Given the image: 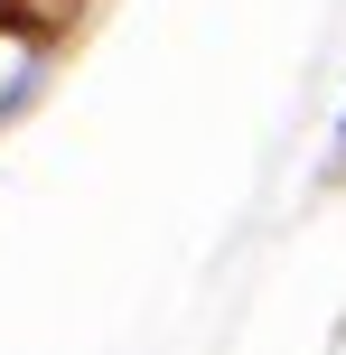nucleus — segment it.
<instances>
[{"mask_svg": "<svg viewBox=\"0 0 346 355\" xmlns=\"http://www.w3.org/2000/svg\"><path fill=\"white\" fill-rule=\"evenodd\" d=\"M0 10H10V0H0Z\"/></svg>", "mask_w": 346, "mask_h": 355, "instance_id": "nucleus-1", "label": "nucleus"}]
</instances>
